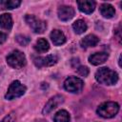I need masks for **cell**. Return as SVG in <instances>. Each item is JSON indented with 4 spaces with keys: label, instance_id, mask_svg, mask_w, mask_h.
Listing matches in <instances>:
<instances>
[{
    "label": "cell",
    "instance_id": "6da1fadb",
    "mask_svg": "<svg viewBox=\"0 0 122 122\" xmlns=\"http://www.w3.org/2000/svg\"><path fill=\"white\" fill-rule=\"evenodd\" d=\"M94 77L98 83L103 84V85H108V86L114 85L118 81L117 72L106 67L98 69L95 72Z\"/></svg>",
    "mask_w": 122,
    "mask_h": 122
},
{
    "label": "cell",
    "instance_id": "7a4b0ae2",
    "mask_svg": "<svg viewBox=\"0 0 122 122\" xmlns=\"http://www.w3.org/2000/svg\"><path fill=\"white\" fill-rule=\"evenodd\" d=\"M119 111V105L116 102L108 101L100 104L96 110V112L99 116L103 118H112L114 117Z\"/></svg>",
    "mask_w": 122,
    "mask_h": 122
},
{
    "label": "cell",
    "instance_id": "3957f363",
    "mask_svg": "<svg viewBox=\"0 0 122 122\" xmlns=\"http://www.w3.org/2000/svg\"><path fill=\"white\" fill-rule=\"evenodd\" d=\"M27 91V87L23 85L19 80H15L11 82V84L9 86V89L5 94V98L8 100H12L17 97L22 96Z\"/></svg>",
    "mask_w": 122,
    "mask_h": 122
},
{
    "label": "cell",
    "instance_id": "277c9868",
    "mask_svg": "<svg viewBox=\"0 0 122 122\" xmlns=\"http://www.w3.org/2000/svg\"><path fill=\"white\" fill-rule=\"evenodd\" d=\"M7 63L13 69H21L26 65V56L22 51L15 50L7 56Z\"/></svg>",
    "mask_w": 122,
    "mask_h": 122
},
{
    "label": "cell",
    "instance_id": "5b68a950",
    "mask_svg": "<svg viewBox=\"0 0 122 122\" xmlns=\"http://www.w3.org/2000/svg\"><path fill=\"white\" fill-rule=\"evenodd\" d=\"M25 21L29 25V27L32 30V31L35 33H43L47 29V23L35 17L34 15L27 14L25 16Z\"/></svg>",
    "mask_w": 122,
    "mask_h": 122
},
{
    "label": "cell",
    "instance_id": "8992f818",
    "mask_svg": "<svg viewBox=\"0 0 122 122\" xmlns=\"http://www.w3.org/2000/svg\"><path fill=\"white\" fill-rule=\"evenodd\" d=\"M84 87V83L82 79L76 76H69L64 81V88L66 91L71 93H78L82 91Z\"/></svg>",
    "mask_w": 122,
    "mask_h": 122
},
{
    "label": "cell",
    "instance_id": "52a82bcc",
    "mask_svg": "<svg viewBox=\"0 0 122 122\" xmlns=\"http://www.w3.org/2000/svg\"><path fill=\"white\" fill-rule=\"evenodd\" d=\"M58 57L55 54H49L47 56H38L34 58L33 63L37 68H43V67H51L57 63Z\"/></svg>",
    "mask_w": 122,
    "mask_h": 122
},
{
    "label": "cell",
    "instance_id": "ba28073f",
    "mask_svg": "<svg viewBox=\"0 0 122 122\" xmlns=\"http://www.w3.org/2000/svg\"><path fill=\"white\" fill-rule=\"evenodd\" d=\"M63 102H64V97H63L62 95L57 94V95L51 97V98L46 103V105H45V107H44V109H43V111H42L43 114H48L49 112H51L52 110H54L55 108H57V107H58L60 104H62Z\"/></svg>",
    "mask_w": 122,
    "mask_h": 122
},
{
    "label": "cell",
    "instance_id": "9c48e42d",
    "mask_svg": "<svg viewBox=\"0 0 122 122\" xmlns=\"http://www.w3.org/2000/svg\"><path fill=\"white\" fill-rule=\"evenodd\" d=\"M57 15L61 21H69L74 16V10L71 6L63 5L59 7L57 10Z\"/></svg>",
    "mask_w": 122,
    "mask_h": 122
},
{
    "label": "cell",
    "instance_id": "30bf717a",
    "mask_svg": "<svg viewBox=\"0 0 122 122\" xmlns=\"http://www.w3.org/2000/svg\"><path fill=\"white\" fill-rule=\"evenodd\" d=\"M109 57V54L105 51H101V52H95L92 55L89 56V62L92 64V65H94V66H98V65H101L103 63H105L107 61Z\"/></svg>",
    "mask_w": 122,
    "mask_h": 122
},
{
    "label": "cell",
    "instance_id": "8fae6325",
    "mask_svg": "<svg viewBox=\"0 0 122 122\" xmlns=\"http://www.w3.org/2000/svg\"><path fill=\"white\" fill-rule=\"evenodd\" d=\"M77 6L80 11L90 14L93 12L95 9V2L92 0H85V1H77Z\"/></svg>",
    "mask_w": 122,
    "mask_h": 122
},
{
    "label": "cell",
    "instance_id": "7c38bea8",
    "mask_svg": "<svg viewBox=\"0 0 122 122\" xmlns=\"http://www.w3.org/2000/svg\"><path fill=\"white\" fill-rule=\"evenodd\" d=\"M99 42V38L94 35V34H88L86 35L83 39L80 41V46L83 49L91 48V47H95Z\"/></svg>",
    "mask_w": 122,
    "mask_h": 122
},
{
    "label": "cell",
    "instance_id": "4fadbf2b",
    "mask_svg": "<svg viewBox=\"0 0 122 122\" xmlns=\"http://www.w3.org/2000/svg\"><path fill=\"white\" fill-rule=\"evenodd\" d=\"M51 39L55 46H61L66 42V36L60 30H53L51 32Z\"/></svg>",
    "mask_w": 122,
    "mask_h": 122
},
{
    "label": "cell",
    "instance_id": "5bb4252c",
    "mask_svg": "<svg viewBox=\"0 0 122 122\" xmlns=\"http://www.w3.org/2000/svg\"><path fill=\"white\" fill-rule=\"evenodd\" d=\"M13 25V20L9 13H3L0 15V28L4 30H10Z\"/></svg>",
    "mask_w": 122,
    "mask_h": 122
},
{
    "label": "cell",
    "instance_id": "9a60e30c",
    "mask_svg": "<svg viewBox=\"0 0 122 122\" xmlns=\"http://www.w3.org/2000/svg\"><path fill=\"white\" fill-rule=\"evenodd\" d=\"M100 13L105 18H112L115 13V10L111 4L104 3L100 6Z\"/></svg>",
    "mask_w": 122,
    "mask_h": 122
},
{
    "label": "cell",
    "instance_id": "2e32d148",
    "mask_svg": "<svg viewBox=\"0 0 122 122\" xmlns=\"http://www.w3.org/2000/svg\"><path fill=\"white\" fill-rule=\"evenodd\" d=\"M49 49H50L49 42L45 38H39L34 45V50L37 52H46L49 51Z\"/></svg>",
    "mask_w": 122,
    "mask_h": 122
},
{
    "label": "cell",
    "instance_id": "e0dca14e",
    "mask_svg": "<svg viewBox=\"0 0 122 122\" xmlns=\"http://www.w3.org/2000/svg\"><path fill=\"white\" fill-rule=\"evenodd\" d=\"M72 29L74 30L75 33L77 34H81V33H84L87 29H88V26H87V23L82 20V19H78L76 20L73 24H72Z\"/></svg>",
    "mask_w": 122,
    "mask_h": 122
},
{
    "label": "cell",
    "instance_id": "ac0fdd59",
    "mask_svg": "<svg viewBox=\"0 0 122 122\" xmlns=\"http://www.w3.org/2000/svg\"><path fill=\"white\" fill-rule=\"evenodd\" d=\"M70 120H71L70 113L65 110L58 111L53 116L54 122H70Z\"/></svg>",
    "mask_w": 122,
    "mask_h": 122
},
{
    "label": "cell",
    "instance_id": "d6986e66",
    "mask_svg": "<svg viewBox=\"0 0 122 122\" xmlns=\"http://www.w3.org/2000/svg\"><path fill=\"white\" fill-rule=\"evenodd\" d=\"M1 4L3 6V9L12 10V9L18 8L21 4V1H19V0H5V1H2Z\"/></svg>",
    "mask_w": 122,
    "mask_h": 122
},
{
    "label": "cell",
    "instance_id": "ffe728a7",
    "mask_svg": "<svg viewBox=\"0 0 122 122\" xmlns=\"http://www.w3.org/2000/svg\"><path fill=\"white\" fill-rule=\"evenodd\" d=\"M16 41H17L20 45H22V46H26V45H28V44L30 43V39L28 36H26V35L19 34V35L16 36Z\"/></svg>",
    "mask_w": 122,
    "mask_h": 122
},
{
    "label": "cell",
    "instance_id": "44dd1931",
    "mask_svg": "<svg viewBox=\"0 0 122 122\" xmlns=\"http://www.w3.org/2000/svg\"><path fill=\"white\" fill-rule=\"evenodd\" d=\"M77 72H78V74H80L81 76L86 77V76L89 74V69H88L87 67H85V66H79V67L77 68Z\"/></svg>",
    "mask_w": 122,
    "mask_h": 122
},
{
    "label": "cell",
    "instance_id": "7402d4cb",
    "mask_svg": "<svg viewBox=\"0 0 122 122\" xmlns=\"http://www.w3.org/2000/svg\"><path fill=\"white\" fill-rule=\"evenodd\" d=\"M14 121H15V116H14V113H13V112H11V113L6 115V116L1 120V122H14Z\"/></svg>",
    "mask_w": 122,
    "mask_h": 122
},
{
    "label": "cell",
    "instance_id": "603a6c76",
    "mask_svg": "<svg viewBox=\"0 0 122 122\" xmlns=\"http://www.w3.org/2000/svg\"><path fill=\"white\" fill-rule=\"evenodd\" d=\"M7 40V34L0 31V44H3Z\"/></svg>",
    "mask_w": 122,
    "mask_h": 122
}]
</instances>
